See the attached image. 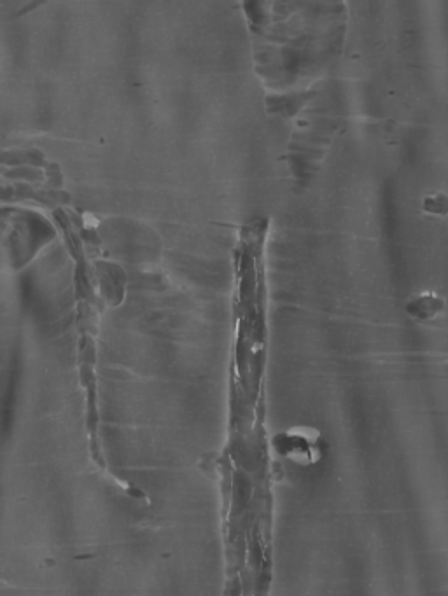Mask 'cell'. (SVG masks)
<instances>
[{
	"instance_id": "cell-2",
	"label": "cell",
	"mask_w": 448,
	"mask_h": 596,
	"mask_svg": "<svg viewBox=\"0 0 448 596\" xmlns=\"http://www.w3.org/2000/svg\"><path fill=\"white\" fill-rule=\"evenodd\" d=\"M301 112L303 116L291 137L289 156L296 181L303 186H310L335 137L338 112L331 97L322 100V95L315 91Z\"/></svg>"
},
{
	"instance_id": "cell-1",
	"label": "cell",
	"mask_w": 448,
	"mask_h": 596,
	"mask_svg": "<svg viewBox=\"0 0 448 596\" xmlns=\"http://www.w3.org/2000/svg\"><path fill=\"white\" fill-rule=\"evenodd\" d=\"M256 67L279 90L312 81L335 60L345 34L340 4H249Z\"/></svg>"
}]
</instances>
